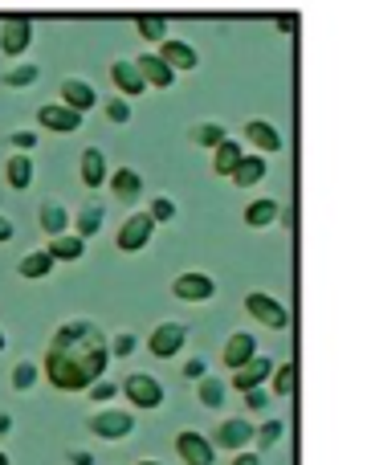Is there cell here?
<instances>
[{
    "mask_svg": "<svg viewBox=\"0 0 367 465\" xmlns=\"http://www.w3.org/2000/svg\"><path fill=\"white\" fill-rule=\"evenodd\" d=\"M106 363H111V351H106L98 327L86 319H74L54 331V343H49L45 355V376L57 392H82L94 380H103Z\"/></svg>",
    "mask_w": 367,
    "mask_h": 465,
    "instance_id": "cell-1",
    "label": "cell"
},
{
    "mask_svg": "<svg viewBox=\"0 0 367 465\" xmlns=\"http://www.w3.org/2000/svg\"><path fill=\"white\" fill-rule=\"evenodd\" d=\"M33 21L29 16H8L5 25H0V54L5 57H21V54H29V45H33Z\"/></svg>",
    "mask_w": 367,
    "mask_h": 465,
    "instance_id": "cell-2",
    "label": "cell"
},
{
    "mask_svg": "<svg viewBox=\"0 0 367 465\" xmlns=\"http://www.w3.org/2000/svg\"><path fill=\"white\" fill-rule=\"evenodd\" d=\"M245 311L253 314L262 327H270V331H286L290 327V311L278 302V298H270V294H245Z\"/></svg>",
    "mask_w": 367,
    "mask_h": 465,
    "instance_id": "cell-3",
    "label": "cell"
},
{
    "mask_svg": "<svg viewBox=\"0 0 367 465\" xmlns=\"http://www.w3.org/2000/svg\"><path fill=\"white\" fill-rule=\"evenodd\" d=\"M152 232H155V221L147 217V213H131V217L123 221V229H119V237H114V245H119L123 253H139V249H147Z\"/></svg>",
    "mask_w": 367,
    "mask_h": 465,
    "instance_id": "cell-4",
    "label": "cell"
},
{
    "mask_svg": "<svg viewBox=\"0 0 367 465\" xmlns=\"http://www.w3.org/2000/svg\"><path fill=\"white\" fill-rule=\"evenodd\" d=\"M241 139H245L257 155H278L282 152V131L265 119H249L245 127H241Z\"/></svg>",
    "mask_w": 367,
    "mask_h": 465,
    "instance_id": "cell-5",
    "label": "cell"
},
{
    "mask_svg": "<svg viewBox=\"0 0 367 465\" xmlns=\"http://www.w3.org/2000/svg\"><path fill=\"white\" fill-rule=\"evenodd\" d=\"M123 392H127V401L139 404V409H160V404H164L160 380H152L147 371H135V376L123 380Z\"/></svg>",
    "mask_w": 367,
    "mask_h": 465,
    "instance_id": "cell-6",
    "label": "cell"
},
{
    "mask_svg": "<svg viewBox=\"0 0 367 465\" xmlns=\"http://www.w3.org/2000/svg\"><path fill=\"white\" fill-rule=\"evenodd\" d=\"M131 429H135V417L119 409L94 412V420H90V433L103 437V441H123V437H131Z\"/></svg>",
    "mask_w": 367,
    "mask_h": 465,
    "instance_id": "cell-7",
    "label": "cell"
},
{
    "mask_svg": "<svg viewBox=\"0 0 367 465\" xmlns=\"http://www.w3.org/2000/svg\"><path fill=\"white\" fill-rule=\"evenodd\" d=\"M37 127L57 131V135H74L82 127V114L62 103H45V106H37Z\"/></svg>",
    "mask_w": 367,
    "mask_h": 465,
    "instance_id": "cell-8",
    "label": "cell"
},
{
    "mask_svg": "<svg viewBox=\"0 0 367 465\" xmlns=\"http://www.w3.org/2000/svg\"><path fill=\"white\" fill-rule=\"evenodd\" d=\"M184 339H188V327H180V322H160V327L152 331V339H147V347H152L155 360H172L184 347Z\"/></svg>",
    "mask_w": 367,
    "mask_h": 465,
    "instance_id": "cell-9",
    "label": "cell"
},
{
    "mask_svg": "<svg viewBox=\"0 0 367 465\" xmlns=\"http://www.w3.org/2000/svg\"><path fill=\"white\" fill-rule=\"evenodd\" d=\"M172 294H176L180 302H208V298L216 294V282L208 278V273H180V278L172 282Z\"/></svg>",
    "mask_w": 367,
    "mask_h": 465,
    "instance_id": "cell-10",
    "label": "cell"
},
{
    "mask_svg": "<svg viewBox=\"0 0 367 465\" xmlns=\"http://www.w3.org/2000/svg\"><path fill=\"white\" fill-rule=\"evenodd\" d=\"M160 57L168 62L172 74H192V70L200 65L196 49H192L188 41H176V37H164V41H160Z\"/></svg>",
    "mask_w": 367,
    "mask_h": 465,
    "instance_id": "cell-11",
    "label": "cell"
},
{
    "mask_svg": "<svg viewBox=\"0 0 367 465\" xmlns=\"http://www.w3.org/2000/svg\"><path fill=\"white\" fill-rule=\"evenodd\" d=\"M57 94H62V98H57V103H62V106H70V111H78V114L94 111V103H98L94 86H90V82H82V78H65Z\"/></svg>",
    "mask_w": 367,
    "mask_h": 465,
    "instance_id": "cell-12",
    "label": "cell"
},
{
    "mask_svg": "<svg viewBox=\"0 0 367 465\" xmlns=\"http://www.w3.org/2000/svg\"><path fill=\"white\" fill-rule=\"evenodd\" d=\"M135 70H139V78H144V86L147 90H168L172 82H176V74L168 70V62H164L160 54H144V57H135Z\"/></svg>",
    "mask_w": 367,
    "mask_h": 465,
    "instance_id": "cell-13",
    "label": "cell"
},
{
    "mask_svg": "<svg viewBox=\"0 0 367 465\" xmlns=\"http://www.w3.org/2000/svg\"><path fill=\"white\" fill-rule=\"evenodd\" d=\"M78 176H82V184H86L90 193H98V188L106 184V176H111V168H106V155L98 152V147H86V152H82Z\"/></svg>",
    "mask_w": 367,
    "mask_h": 465,
    "instance_id": "cell-14",
    "label": "cell"
},
{
    "mask_svg": "<svg viewBox=\"0 0 367 465\" xmlns=\"http://www.w3.org/2000/svg\"><path fill=\"white\" fill-rule=\"evenodd\" d=\"M270 371H273V363L265 360V355H253V360H249L245 368L233 371V388H237V392H249V388H262L265 380H270Z\"/></svg>",
    "mask_w": 367,
    "mask_h": 465,
    "instance_id": "cell-15",
    "label": "cell"
},
{
    "mask_svg": "<svg viewBox=\"0 0 367 465\" xmlns=\"http://www.w3.org/2000/svg\"><path fill=\"white\" fill-rule=\"evenodd\" d=\"M176 450L188 465H213V445H208V437H200L196 429H188V433L176 437Z\"/></svg>",
    "mask_w": 367,
    "mask_h": 465,
    "instance_id": "cell-16",
    "label": "cell"
},
{
    "mask_svg": "<svg viewBox=\"0 0 367 465\" xmlns=\"http://www.w3.org/2000/svg\"><path fill=\"white\" fill-rule=\"evenodd\" d=\"M111 82H114V90H119V94H127V103H131V98H139V94H147V86H144V78H139L135 62H111Z\"/></svg>",
    "mask_w": 367,
    "mask_h": 465,
    "instance_id": "cell-17",
    "label": "cell"
},
{
    "mask_svg": "<svg viewBox=\"0 0 367 465\" xmlns=\"http://www.w3.org/2000/svg\"><path fill=\"white\" fill-rule=\"evenodd\" d=\"M253 355H257V339L249 335V331H237V335L224 343V368L237 371V368H245Z\"/></svg>",
    "mask_w": 367,
    "mask_h": 465,
    "instance_id": "cell-18",
    "label": "cell"
},
{
    "mask_svg": "<svg viewBox=\"0 0 367 465\" xmlns=\"http://www.w3.org/2000/svg\"><path fill=\"white\" fill-rule=\"evenodd\" d=\"M265 172H270V160H262V155H241V163H237V168H233V184H237V188H253V184H262V180H265Z\"/></svg>",
    "mask_w": 367,
    "mask_h": 465,
    "instance_id": "cell-19",
    "label": "cell"
},
{
    "mask_svg": "<svg viewBox=\"0 0 367 465\" xmlns=\"http://www.w3.org/2000/svg\"><path fill=\"white\" fill-rule=\"evenodd\" d=\"M106 184H111V193L119 196V201H139V193H144V180H139V172L135 168H119V172H111L106 176Z\"/></svg>",
    "mask_w": 367,
    "mask_h": 465,
    "instance_id": "cell-20",
    "label": "cell"
},
{
    "mask_svg": "<svg viewBox=\"0 0 367 465\" xmlns=\"http://www.w3.org/2000/svg\"><path fill=\"white\" fill-rule=\"evenodd\" d=\"M249 441H253V425H249V420H224V425L216 429V445H221V450H245Z\"/></svg>",
    "mask_w": 367,
    "mask_h": 465,
    "instance_id": "cell-21",
    "label": "cell"
},
{
    "mask_svg": "<svg viewBox=\"0 0 367 465\" xmlns=\"http://www.w3.org/2000/svg\"><path fill=\"white\" fill-rule=\"evenodd\" d=\"M33 176H37V168H33L29 155H25V152H13V160L5 163V180H8V188L25 193V188L33 184Z\"/></svg>",
    "mask_w": 367,
    "mask_h": 465,
    "instance_id": "cell-22",
    "label": "cell"
},
{
    "mask_svg": "<svg viewBox=\"0 0 367 465\" xmlns=\"http://www.w3.org/2000/svg\"><path fill=\"white\" fill-rule=\"evenodd\" d=\"M241 155H245V147H241L237 139H221V143L213 147V172L216 176H233V168L241 163Z\"/></svg>",
    "mask_w": 367,
    "mask_h": 465,
    "instance_id": "cell-23",
    "label": "cell"
},
{
    "mask_svg": "<svg viewBox=\"0 0 367 465\" xmlns=\"http://www.w3.org/2000/svg\"><path fill=\"white\" fill-rule=\"evenodd\" d=\"M54 262H78L82 253H86V241L78 237V232H62V237H49V249H45Z\"/></svg>",
    "mask_w": 367,
    "mask_h": 465,
    "instance_id": "cell-24",
    "label": "cell"
},
{
    "mask_svg": "<svg viewBox=\"0 0 367 465\" xmlns=\"http://www.w3.org/2000/svg\"><path fill=\"white\" fill-rule=\"evenodd\" d=\"M37 221H41V229H45L49 237H62V232H70V225H74V221H70V213H65L57 201H45V204H41Z\"/></svg>",
    "mask_w": 367,
    "mask_h": 465,
    "instance_id": "cell-25",
    "label": "cell"
},
{
    "mask_svg": "<svg viewBox=\"0 0 367 465\" xmlns=\"http://www.w3.org/2000/svg\"><path fill=\"white\" fill-rule=\"evenodd\" d=\"M54 257L45 253V249H37V253H25L21 257V265H16V273H21V278H29V282H37V278H49V273H54Z\"/></svg>",
    "mask_w": 367,
    "mask_h": 465,
    "instance_id": "cell-26",
    "label": "cell"
},
{
    "mask_svg": "<svg viewBox=\"0 0 367 465\" xmlns=\"http://www.w3.org/2000/svg\"><path fill=\"white\" fill-rule=\"evenodd\" d=\"M278 221V201H253L245 204V225L249 229H265Z\"/></svg>",
    "mask_w": 367,
    "mask_h": 465,
    "instance_id": "cell-27",
    "label": "cell"
},
{
    "mask_svg": "<svg viewBox=\"0 0 367 465\" xmlns=\"http://www.w3.org/2000/svg\"><path fill=\"white\" fill-rule=\"evenodd\" d=\"M135 29H139V37L152 41V45H160V41L168 37V21H164V16H155V13H139L135 16Z\"/></svg>",
    "mask_w": 367,
    "mask_h": 465,
    "instance_id": "cell-28",
    "label": "cell"
},
{
    "mask_svg": "<svg viewBox=\"0 0 367 465\" xmlns=\"http://www.w3.org/2000/svg\"><path fill=\"white\" fill-rule=\"evenodd\" d=\"M37 78H41V70L33 62H25V65H13V70H5V78H0V82H5L8 90H25V86H33Z\"/></svg>",
    "mask_w": 367,
    "mask_h": 465,
    "instance_id": "cell-29",
    "label": "cell"
},
{
    "mask_svg": "<svg viewBox=\"0 0 367 465\" xmlns=\"http://www.w3.org/2000/svg\"><path fill=\"white\" fill-rule=\"evenodd\" d=\"M98 229H103V209H98V204H86V209L78 213V221H74V232H78L82 241H90Z\"/></svg>",
    "mask_w": 367,
    "mask_h": 465,
    "instance_id": "cell-30",
    "label": "cell"
},
{
    "mask_svg": "<svg viewBox=\"0 0 367 465\" xmlns=\"http://www.w3.org/2000/svg\"><path fill=\"white\" fill-rule=\"evenodd\" d=\"M221 139H229L221 123H200V127H192V143H196V147H208V152H213Z\"/></svg>",
    "mask_w": 367,
    "mask_h": 465,
    "instance_id": "cell-31",
    "label": "cell"
},
{
    "mask_svg": "<svg viewBox=\"0 0 367 465\" xmlns=\"http://www.w3.org/2000/svg\"><path fill=\"white\" fill-rule=\"evenodd\" d=\"M270 376H273V396H290V392H294V384H298V368H294V363H282V368H273Z\"/></svg>",
    "mask_w": 367,
    "mask_h": 465,
    "instance_id": "cell-32",
    "label": "cell"
},
{
    "mask_svg": "<svg viewBox=\"0 0 367 465\" xmlns=\"http://www.w3.org/2000/svg\"><path fill=\"white\" fill-rule=\"evenodd\" d=\"M200 404H204V409H221L224 404V384L221 380H213V376L200 380Z\"/></svg>",
    "mask_w": 367,
    "mask_h": 465,
    "instance_id": "cell-33",
    "label": "cell"
},
{
    "mask_svg": "<svg viewBox=\"0 0 367 465\" xmlns=\"http://www.w3.org/2000/svg\"><path fill=\"white\" fill-rule=\"evenodd\" d=\"M103 111H106V119H111L114 127H127V123H131V103H127V98H111Z\"/></svg>",
    "mask_w": 367,
    "mask_h": 465,
    "instance_id": "cell-34",
    "label": "cell"
},
{
    "mask_svg": "<svg viewBox=\"0 0 367 465\" xmlns=\"http://www.w3.org/2000/svg\"><path fill=\"white\" fill-rule=\"evenodd\" d=\"M147 217H152L155 225H168V221L176 217V204H172L168 196H155V201H152V209H147Z\"/></svg>",
    "mask_w": 367,
    "mask_h": 465,
    "instance_id": "cell-35",
    "label": "cell"
},
{
    "mask_svg": "<svg viewBox=\"0 0 367 465\" xmlns=\"http://www.w3.org/2000/svg\"><path fill=\"white\" fill-rule=\"evenodd\" d=\"M33 384H37V368H33L29 360L16 363V368H13V388H16V392H25V388H33Z\"/></svg>",
    "mask_w": 367,
    "mask_h": 465,
    "instance_id": "cell-36",
    "label": "cell"
},
{
    "mask_svg": "<svg viewBox=\"0 0 367 465\" xmlns=\"http://www.w3.org/2000/svg\"><path fill=\"white\" fill-rule=\"evenodd\" d=\"M253 437H257V445H262V450H270V445L282 441V425H278V420H265V425L257 429Z\"/></svg>",
    "mask_w": 367,
    "mask_h": 465,
    "instance_id": "cell-37",
    "label": "cell"
},
{
    "mask_svg": "<svg viewBox=\"0 0 367 465\" xmlns=\"http://www.w3.org/2000/svg\"><path fill=\"white\" fill-rule=\"evenodd\" d=\"M13 152H25V155H33V147H37V131H13Z\"/></svg>",
    "mask_w": 367,
    "mask_h": 465,
    "instance_id": "cell-38",
    "label": "cell"
},
{
    "mask_svg": "<svg viewBox=\"0 0 367 465\" xmlns=\"http://www.w3.org/2000/svg\"><path fill=\"white\" fill-rule=\"evenodd\" d=\"M106 351H111V355H123V360H127V355L135 351V335H127V331H123V335H114V343L106 347Z\"/></svg>",
    "mask_w": 367,
    "mask_h": 465,
    "instance_id": "cell-39",
    "label": "cell"
},
{
    "mask_svg": "<svg viewBox=\"0 0 367 465\" xmlns=\"http://www.w3.org/2000/svg\"><path fill=\"white\" fill-rule=\"evenodd\" d=\"M90 392H94V401H111V396L119 392V384H111V380H94V384H90Z\"/></svg>",
    "mask_w": 367,
    "mask_h": 465,
    "instance_id": "cell-40",
    "label": "cell"
},
{
    "mask_svg": "<svg viewBox=\"0 0 367 465\" xmlns=\"http://www.w3.org/2000/svg\"><path fill=\"white\" fill-rule=\"evenodd\" d=\"M265 404H270V401H265L262 388H249V392H245V409H265Z\"/></svg>",
    "mask_w": 367,
    "mask_h": 465,
    "instance_id": "cell-41",
    "label": "cell"
},
{
    "mask_svg": "<svg viewBox=\"0 0 367 465\" xmlns=\"http://www.w3.org/2000/svg\"><path fill=\"white\" fill-rule=\"evenodd\" d=\"M184 380H204V363L188 360V363H184Z\"/></svg>",
    "mask_w": 367,
    "mask_h": 465,
    "instance_id": "cell-42",
    "label": "cell"
},
{
    "mask_svg": "<svg viewBox=\"0 0 367 465\" xmlns=\"http://www.w3.org/2000/svg\"><path fill=\"white\" fill-rule=\"evenodd\" d=\"M298 29V16L294 13H282L278 16V33H294Z\"/></svg>",
    "mask_w": 367,
    "mask_h": 465,
    "instance_id": "cell-43",
    "label": "cell"
},
{
    "mask_svg": "<svg viewBox=\"0 0 367 465\" xmlns=\"http://www.w3.org/2000/svg\"><path fill=\"white\" fill-rule=\"evenodd\" d=\"M13 221H8V217H0V245H5V241H13Z\"/></svg>",
    "mask_w": 367,
    "mask_h": 465,
    "instance_id": "cell-44",
    "label": "cell"
},
{
    "mask_svg": "<svg viewBox=\"0 0 367 465\" xmlns=\"http://www.w3.org/2000/svg\"><path fill=\"white\" fill-rule=\"evenodd\" d=\"M233 465H262V461H257V453H241V458L233 461Z\"/></svg>",
    "mask_w": 367,
    "mask_h": 465,
    "instance_id": "cell-45",
    "label": "cell"
},
{
    "mask_svg": "<svg viewBox=\"0 0 367 465\" xmlns=\"http://www.w3.org/2000/svg\"><path fill=\"white\" fill-rule=\"evenodd\" d=\"M5 429H8V417H5V412H0V433H5Z\"/></svg>",
    "mask_w": 367,
    "mask_h": 465,
    "instance_id": "cell-46",
    "label": "cell"
},
{
    "mask_svg": "<svg viewBox=\"0 0 367 465\" xmlns=\"http://www.w3.org/2000/svg\"><path fill=\"white\" fill-rule=\"evenodd\" d=\"M0 351H5V331H0Z\"/></svg>",
    "mask_w": 367,
    "mask_h": 465,
    "instance_id": "cell-47",
    "label": "cell"
},
{
    "mask_svg": "<svg viewBox=\"0 0 367 465\" xmlns=\"http://www.w3.org/2000/svg\"><path fill=\"white\" fill-rule=\"evenodd\" d=\"M139 465H164V461H139Z\"/></svg>",
    "mask_w": 367,
    "mask_h": 465,
    "instance_id": "cell-48",
    "label": "cell"
},
{
    "mask_svg": "<svg viewBox=\"0 0 367 465\" xmlns=\"http://www.w3.org/2000/svg\"><path fill=\"white\" fill-rule=\"evenodd\" d=\"M0 465H8V458H5V453H0Z\"/></svg>",
    "mask_w": 367,
    "mask_h": 465,
    "instance_id": "cell-49",
    "label": "cell"
}]
</instances>
